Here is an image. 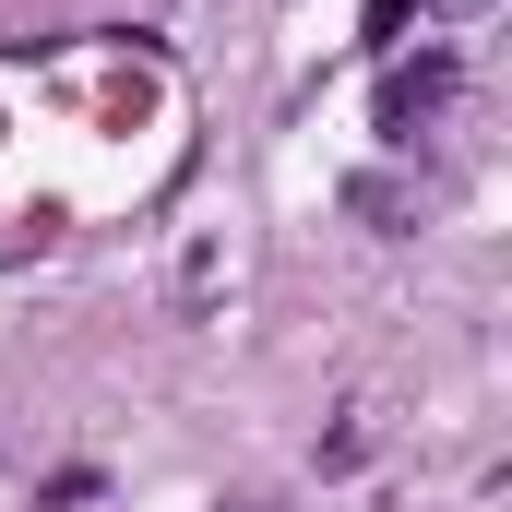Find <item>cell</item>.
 Listing matches in <instances>:
<instances>
[{
	"instance_id": "obj_1",
	"label": "cell",
	"mask_w": 512,
	"mask_h": 512,
	"mask_svg": "<svg viewBox=\"0 0 512 512\" xmlns=\"http://www.w3.org/2000/svg\"><path fill=\"white\" fill-rule=\"evenodd\" d=\"M453 84H465V72H453L441 48H429L417 72H393V84H382V143H417V131H429L441 108H453Z\"/></svg>"
},
{
	"instance_id": "obj_2",
	"label": "cell",
	"mask_w": 512,
	"mask_h": 512,
	"mask_svg": "<svg viewBox=\"0 0 512 512\" xmlns=\"http://www.w3.org/2000/svg\"><path fill=\"white\" fill-rule=\"evenodd\" d=\"M429 12H489V0H429Z\"/></svg>"
}]
</instances>
